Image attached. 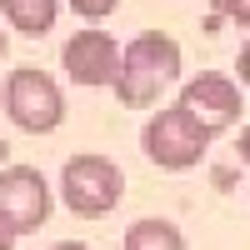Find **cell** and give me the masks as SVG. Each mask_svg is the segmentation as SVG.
Returning a JSON list of instances; mask_svg holds the SVG:
<instances>
[{
  "label": "cell",
  "instance_id": "obj_6",
  "mask_svg": "<svg viewBox=\"0 0 250 250\" xmlns=\"http://www.w3.org/2000/svg\"><path fill=\"white\" fill-rule=\"evenodd\" d=\"M180 105L190 110L210 135H220V130H230V125L240 120V85L230 75H220V70H205V75H195L190 85L180 90Z\"/></svg>",
  "mask_w": 250,
  "mask_h": 250
},
{
  "label": "cell",
  "instance_id": "obj_8",
  "mask_svg": "<svg viewBox=\"0 0 250 250\" xmlns=\"http://www.w3.org/2000/svg\"><path fill=\"white\" fill-rule=\"evenodd\" d=\"M0 15L10 20V25L20 35H45L55 25V15H60V0H0Z\"/></svg>",
  "mask_w": 250,
  "mask_h": 250
},
{
  "label": "cell",
  "instance_id": "obj_1",
  "mask_svg": "<svg viewBox=\"0 0 250 250\" xmlns=\"http://www.w3.org/2000/svg\"><path fill=\"white\" fill-rule=\"evenodd\" d=\"M175 80H180V40L165 35V30H145L120 50V65H115L110 85L120 95V105L145 110V105H160V95Z\"/></svg>",
  "mask_w": 250,
  "mask_h": 250
},
{
  "label": "cell",
  "instance_id": "obj_3",
  "mask_svg": "<svg viewBox=\"0 0 250 250\" xmlns=\"http://www.w3.org/2000/svg\"><path fill=\"white\" fill-rule=\"evenodd\" d=\"M120 195H125V175L105 155H70L65 170H60V200H65L80 220L110 215L120 205Z\"/></svg>",
  "mask_w": 250,
  "mask_h": 250
},
{
  "label": "cell",
  "instance_id": "obj_9",
  "mask_svg": "<svg viewBox=\"0 0 250 250\" xmlns=\"http://www.w3.org/2000/svg\"><path fill=\"white\" fill-rule=\"evenodd\" d=\"M125 250H185V235L175 230L170 220H135L125 230Z\"/></svg>",
  "mask_w": 250,
  "mask_h": 250
},
{
  "label": "cell",
  "instance_id": "obj_12",
  "mask_svg": "<svg viewBox=\"0 0 250 250\" xmlns=\"http://www.w3.org/2000/svg\"><path fill=\"white\" fill-rule=\"evenodd\" d=\"M235 65H240V85H245V90H250V45H245V50H240V60H235Z\"/></svg>",
  "mask_w": 250,
  "mask_h": 250
},
{
  "label": "cell",
  "instance_id": "obj_5",
  "mask_svg": "<svg viewBox=\"0 0 250 250\" xmlns=\"http://www.w3.org/2000/svg\"><path fill=\"white\" fill-rule=\"evenodd\" d=\"M50 220V180L35 165H0V225L30 235Z\"/></svg>",
  "mask_w": 250,
  "mask_h": 250
},
{
  "label": "cell",
  "instance_id": "obj_13",
  "mask_svg": "<svg viewBox=\"0 0 250 250\" xmlns=\"http://www.w3.org/2000/svg\"><path fill=\"white\" fill-rule=\"evenodd\" d=\"M240 160L250 165V125H245V130H240Z\"/></svg>",
  "mask_w": 250,
  "mask_h": 250
},
{
  "label": "cell",
  "instance_id": "obj_4",
  "mask_svg": "<svg viewBox=\"0 0 250 250\" xmlns=\"http://www.w3.org/2000/svg\"><path fill=\"white\" fill-rule=\"evenodd\" d=\"M5 115L20 125V130H30V135H50L55 125L65 120V95H60V85L45 70L20 65L5 80Z\"/></svg>",
  "mask_w": 250,
  "mask_h": 250
},
{
  "label": "cell",
  "instance_id": "obj_2",
  "mask_svg": "<svg viewBox=\"0 0 250 250\" xmlns=\"http://www.w3.org/2000/svg\"><path fill=\"white\" fill-rule=\"evenodd\" d=\"M210 140H215V135L205 130L180 100H175V105H165V110H155L150 125H145V135H140L150 165H160V170H190V165H200V155H205V145H210Z\"/></svg>",
  "mask_w": 250,
  "mask_h": 250
},
{
  "label": "cell",
  "instance_id": "obj_15",
  "mask_svg": "<svg viewBox=\"0 0 250 250\" xmlns=\"http://www.w3.org/2000/svg\"><path fill=\"white\" fill-rule=\"evenodd\" d=\"M10 245H15V235L5 230V225H0V250H10Z\"/></svg>",
  "mask_w": 250,
  "mask_h": 250
},
{
  "label": "cell",
  "instance_id": "obj_16",
  "mask_svg": "<svg viewBox=\"0 0 250 250\" xmlns=\"http://www.w3.org/2000/svg\"><path fill=\"white\" fill-rule=\"evenodd\" d=\"M0 60H5V30H0Z\"/></svg>",
  "mask_w": 250,
  "mask_h": 250
},
{
  "label": "cell",
  "instance_id": "obj_11",
  "mask_svg": "<svg viewBox=\"0 0 250 250\" xmlns=\"http://www.w3.org/2000/svg\"><path fill=\"white\" fill-rule=\"evenodd\" d=\"M115 5H120V0H70V10H75V15H85V20H105Z\"/></svg>",
  "mask_w": 250,
  "mask_h": 250
},
{
  "label": "cell",
  "instance_id": "obj_7",
  "mask_svg": "<svg viewBox=\"0 0 250 250\" xmlns=\"http://www.w3.org/2000/svg\"><path fill=\"white\" fill-rule=\"evenodd\" d=\"M60 65H65V75L75 80V85H110L115 80V65H120V45L115 35L105 30H75L65 40V55H60Z\"/></svg>",
  "mask_w": 250,
  "mask_h": 250
},
{
  "label": "cell",
  "instance_id": "obj_14",
  "mask_svg": "<svg viewBox=\"0 0 250 250\" xmlns=\"http://www.w3.org/2000/svg\"><path fill=\"white\" fill-rule=\"evenodd\" d=\"M50 250H90V245H80V240H60V245H50Z\"/></svg>",
  "mask_w": 250,
  "mask_h": 250
},
{
  "label": "cell",
  "instance_id": "obj_10",
  "mask_svg": "<svg viewBox=\"0 0 250 250\" xmlns=\"http://www.w3.org/2000/svg\"><path fill=\"white\" fill-rule=\"evenodd\" d=\"M215 20H235V25H250V0H210Z\"/></svg>",
  "mask_w": 250,
  "mask_h": 250
}]
</instances>
